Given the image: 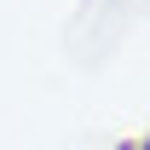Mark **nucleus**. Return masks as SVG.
<instances>
[{"label": "nucleus", "instance_id": "obj_1", "mask_svg": "<svg viewBox=\"0 0 150 150\" xmlns=\"http://www.w3.org/2000/svg\"><path fill=\"white\" fill-rule=\"evenodd\" d=\"M121 150H144V139H133V144H121Z\"/></svg>", "mask_w": 150, "mask_h": 150}]
</instances>
